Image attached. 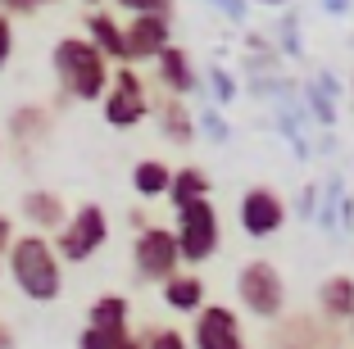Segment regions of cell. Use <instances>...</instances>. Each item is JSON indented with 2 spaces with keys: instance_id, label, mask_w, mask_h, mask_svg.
<instances>
[{
  "instance_id": "cell-20",
  "label": "cell",
  "mask_w": 354,
  "mask_h": 349,
  "mask_svg": "<svg viewBox=\"0 0 354 349\" xmlns=\"http://www.w3.org/2000/svg\"><path fill=\"white\" fill-rule=\"evenodd\" d=\"M86 327H100V331H132V299L118 295V290H104V295H95L91 308H86Z\"/></svg>"
},
{
  "instance_id": "cell-13",
  "label": "cell",
  "mask_w": 354,
  "mask_h": 349,
  "mask_svg": "<svg viewBox=\"0 0 354 349\" xmlns=\"http://www.w3.org/2000/svg\"><path fill=\"white\" fill-rule=\"evenodd\" d=\"M155 82H159L164 95H177V100L196 95L200 91V73H196L191 50H182V46H164V55L155 59Z\"/></svg>"
},
{
  "instance_id": "cell-5",
  "label": "cell",
  "mask_w": 354,
  "mask_h": 349,
  "mask_svg": "<svg viewBox=\"0 0 354 349\" xmlns=\"http://www.w3.org/2000/svg\"><path fill=\"white\" fill-rule=\"evenodd\" d=\"M150 86L146 77L132 68V64H118L114 73H109V91L100 95V113L104 123L114 127V132H132V127H141L150 118Z\"/></svg>"
},
{
  "instance_id": "cell-22",
  "label": "cell",
  "mask_w": 354,
  "mask_h": 349,
  "mask_svg": "<svg viewBox=\"0 0 354 349\" xmlns=\"http://www.w3.org/2000/svg\"><path fill=\"white\" fill-rule=\"evenodd\" d=\"M141 349H191L182 327H146L141 331Z\"/></svg>"
},
{
  "instance_id": "cell-7",
  "label": "cell",
  "mask_w": 354,
  "mask_h": 349,
  "mask_svg": "<svg viewBox=\"0 0 354 349\" xmlns=\"http://www.w3.org/2000/svg\"><path fill=\"white\" fill-rule=\"evenodd\" d=\"M268 349H345V327L318 318V313H281L268 322Z\"/></svg>"
},
{
  "instance_id": "cell-3",
  "label": "cell",
  "mask_w": 354,
  "mask_h": 349,
  "mask_svg": "<svg viewBox=\"0 0 354 349\" xmlns=\"http://www.w3.org/2000/svg\"><path fill=\"white\" fill-rule=\"evenodd\" d=\"M236 304L259 322H277L286 313V277L277 272L272 258H250L236 272Z\"/></svg>"
},
{
  "instance_id": "cell-6",
  "label": "cell",
  "mask_w": 354,
  "mask_h": 349,
  "mask_svg": "<svg viewBox=\"0 0 354 349\" xmlns=\"http://www.w3.org/2000/svg\"><path fill=\"white\" fill-rule=\"evenodd\" d=\"M173 240L182 263H209L223 245V218L214 209V200H196V205L177 209L173 218Z\"/></svg>"
},
{
  "instance_id": "cell-8",
  "label": "cell",
  "mask_w": 354,
  "mask_h": 349,
  "mask_svg": "<svg viewBox=\"0 0 354 349\" xmlns=\"http://www.w3.org/2000/svg\"><path fill=\"white\" fill-rule=\"evenodd\" d=\"M132 267H136V281H146V286H164L177 267H182L173 227H146V232H136V240H132Z\"/></svg>"
},
{
  "instance_id": "cell-33",
  "label": "cell",
  "mask_w": 354,
  "mask_h": 349,
  "mask_svg": "<svg viewBox=\"0 0 354 349\" xmlns=\"http://www.w3.org/2000/svg\"><path fill=\"white\" fill-rule=\"evenodd\" d=\"M0 277H5V263H0Z\"/></svg>"
},
{
  "instance_id": "cell-34",
  "label": "cell",
  "mask_w": 354,
  "mask_h": 349,
  "mask_svg": "<svg viewBox=\"0 0 354 349\" xmlns=\"http://www.w3.org/2000/svg\"><path fill=\"white\" fill-rule=\"evenodd\" d=\"M0 154H5V141H0Z\"/></svg>"
},
{
  "instance_id": "cell-4",
  "label": "cell",
  "mask_w": 354,
  "mask_h": 349,
  "mask_svg": "<svg viewBox=\"0 0 354 349\" xmlns=\"http://www.w3.org/2000/svg\"><path fill=\"white\" fill-rule=\"evenodd\" d=\"M55 254H59V263H86V258H95L104 245H109V214H104L100 205H77L68 209V223L59 227L50 236Z\"/></svg>"
},
{
  "instance_id": "cell-1",
  "label": "cell",
  "mask_w": 354,
  "mask_h": 349,
  "mask_svg": "<svg viewBox=\"0 0 354 349\" xmlns=\"http://www.w3.org/2000/svg\"><path fill=\"white\" fill-rule=\"evenodd\" d=\"M5 277L32 304H55L64 295V263L55 254L50 236H37V232H19L14 236V245L5 249Z\"/></svg>"
},
{
  "instance_id": "cell-21",
  "label": "cell",
  "mask_w": 354,
  "mask_h": 349,
  "mask_svg": "<svg viewBox=\"0 0 354 349\" xmlns=\"http://www.w3.org/2000/svg\"><path fill=\"white\" fill-rule=\"evenodd\" d=\"M168 182H173V168L164 164V159H141V164L132 168V191L141 205H155V200L168 196Z\"/></svg>"
},
{
  "instance_id": "cell-10",
  "label": "cell",
  "mask_w": 354,
  "mask_h": 349,
  "mask_svg": "<svg viewBox=\"0 0 354 349\" xmlns=\"http://www.w3.org/2000/svg\"><path fill=\"white\" fill-rule=\"evenodd\" d=\"M241 232L250 240H272L286 227V218H291V209H286V200H281L277 186H250L245 196H241Z\"/></svg>"
},
{
  "instance_id": "cell-15",
  "label": "cell",
  "mask_w": 354,
  "mask_h": 349,
  "mask_svg": "<svg viewBox=\"0 0 354 349\" xmlns=\"http://www.w3.org/2000/svg\"><path fill=\"white\" fill-rule=\"evenodd\" d=\"M159 295H164V304L173 308V313H182V318H196L200 308L209 304V286L200 272H191V267H177L173 277L159 286Z\"/></svg>"
},
{
  "instance_id": "cell-25",
  "label": "cell",
  "mask_w": 354,
  "mask_h": 349,
  "mask_svg": "<svg viewBox=\"0 0 354 349\" xmlns=\"http://www.w3.org/2000/svg\"><path fill=\"white\" fill-rule=\"evenodd\" d=\"M14 46H19V32H14V19H10V14H0V73L10 68V59H14Z\"/></svg>"
},
{
  "instance_id": "cell-26",
  "label": "cell",
  "mask_w": 354,
  "mask_h": 349,
  "mask_svg": "<svg viewBox=\"0 0 354 349\" xmlns=\"http://www.w3.org/2000/svg\"><path fill=\"white\" fill-rule=\"evenodd\" d=\"M46 5H59V0H0V14H10V19H28V14L46 10Z\"/></svg>"
},
{
  "instance_id": "cell-11",
  "label": "cell",
  "mask_w": 354,
  "mask_h": 349,
  "mask_svg": "<svg viewBox=\"0 0 354 349\" xmlns=\"http://www.w3.org/2000/svg\"><path fill=\"white\" fill-rule=\"evenodd\" d=\"M123 46H127V64H155L164 55V46H173V19L164 14H132L123 23Z\"/></svg>"
},
{
  "instance_id": "cell-16",
  "label": "cell",
  "mask_w": 354,
  "mask_h": 349,
  "mask_svg": "<svg viewBox=\"0 0 354 349\" xmlns=\"http://www.w3.org/2000/svg\"><path fill=\"white\" fill-rule=\"evenodd\" d=\"M150 113H155L159 136H164L168 145H191V141H196V118H191L187 100H177V95H164V91H159V100L150 104Z\"/></svg>"
},
{
  "instance_id": "cell-19",
  "label": "cell",
  "mask_w": 354,
  "mask_h": 349,
  "mask_svg": "<svg viewBox=\"0 0 354 349\" xmlns=\"http://www.w3.org/2000/svg\"><path fill=\"white\" fill-rule=\"evenodd\" d=\"M209 191H214V177L200 164H182V168H173V182H168L164 200L173 209H187V205H196V200H209Z\"/></svg>"
},
{
  "instance_id": "cell-32",
  "label": "cell",
  "mask_w": 354,
  "mask_h": 349,
  "mask_svg": "<svg viewBox=\"0 0 354 349\" xmlns=\"http://www.w3.org/2000/svg\"><path fill=\"white\" fill-rule=\"evenodd\" d=\"M345 327H350V340H354V318H350V322H345Z\"/></svg>"
},
{
  "instance_id": "cell-9",
  "label": "cell",
  "mask_w": 354,
  "mask_h": 349,
  "mask_svg": "<svg viewBox=\"0 0 354 349\" xmlns=\"http://www.w3.org/2000/svg\"><path fill=\"white\" fill-rule=\"evenodd\" d=\"M191 349H250V336H245V322H241L236 308L227 304H205L191 318L187 331Z\"/></svg>"
},
{
  "instance_id": "cell-23",
  "label": "cell",
  "mask_w": 354,
  "mask_h": 349,
  "mask_svg": "<svg viewBox=\"0 0 354 349\" xmlns=\"http://www.w3.org/2000/svg\"><path fill=\"white\" fill-rule=\"evenodd\" d=\"M132 331H100V327H82L77 336V349H118Z\"/></svg>"
},
{
  "instance_id": "cell-28",
  "label": "cell",
  "mask_w": 354,
  "mask_h": 349,
  "mask_svg": "<svg viewBox=\"0 0 354 349\" xmlns=\"http://www.w3.org/2000/svg\"><path fill=\"white\" fill-rule=\"evenodd\" d=\"M127 223H132L136 232H146V227H155V223H150V214H146V209H132V214H127Z\"/></svg>"
},
{
  "instance_id": "cell-24",
  "label": "cell",
  "mask_w": 354,
  "mask_h": 349,
  "mask_svg": "<svg viewBox=\"0 0 354 349\" xmlns=\"http://www.w3.org/2000/svg\"><path fill=\"white\" fill-rule=\"evenodd\" d=\"M114 10H127V19L132 14H164V19H173L177 0H109Z\"/></svg>"
},
{
  "instance_id": "cell-30",
  "label": "cell",
  "mask_w": 354,
  "mask_h": 349,
  "mask_svg": "<svg viewBox=\"0 0 354 349\" xmlns=\"http://www.w3.org/2000/svg\"><path fill=\"white\" fill-rule=\"evenodd\" d=\"M118 349H141V336H127V340H123Z\"/></svg>"
},
{
  "instance_id": "cell-18",
  "label": "cell",
  "mask_w": 354,
  "mask_h": 349,
  "mask_svg": "<svg viewBox=\"0 0 354 349\" xmlns=\"http://www.w3.org/2000/svg\"><path fill=\"white\" fill-rule=\"evenodd\" d=\"M318 318H327V322H336V327H345V322L354 318V277H345V272H332V277L318 286Z\"/></svg>"
},
{
  "instance_id": "cell-12",
  "label": "cell",
  "mask_w": 354,
  "mask_h": 349,
  "mask_svg": "<svg viewBox=\"0 0 354 349\" xmlns=\"http://www.w3.org/2000/svg\"><path fill=\"white\" fill-rule=\"evenodd\" d=\"M19 218L37 232V236H55L64 223H68V205H64L59 191H46V186H32L19 200Z\"/></svg>"
},
{
  "instance_id": "cell-29",
  "label": "cell",
  "mask_w": 354,
  "mask_h": 349,
  "mask_svg": "<svg viewBox=\"0 0 354 349\" xmlns=\"http://www.w3.org/2000/svg\"><path fill=\"white\" fill-rule=\"evenodd\" d=\"M0 349H19V340H14V327H10V322H0Z\"/></svg>"
},
{
  "instance_id": "cell-14",
  "label": "cell",
  "mask_w": 354,
  "mask_h": 349,
  "mask_svg": "<svg viewBox=\"0 0 354 349\" xmlns=\"http://www.w3.org/2000/svg\"><path fill=\"white\" fill-rule=\"evenodd\" d=\"M55 132V113L46 109V104H19V109L10 113V123H5V136L14 141V150H37L41 141H50Z\"/></svg>"
},
{
  "instance_id": "cell-2",
  "label": "cell",
  "mask_w": 354,
  "mask_h": 349,
  "mask_svg": "<svg viewBox=\"0 0 354 349\" xmlns=\"http://www.w3.org/2000/svg\"><path fill=\"white\" fill-rule=\"evenodd\" d=\"M50 68H55V82H59L64 100H77V104H100V95L109 91V73L114 64L104 59L82 32H68L59 37L50 50Z\"/></svg>"
},
{
  "instance_id": "cell-27",
  "label": "cell",
  "mask_w": 354,
  "mask_h": 349,
  "mask_svg": "<svg viewBox=\"0 0 354 349\" xmlns=\"http://www.w3.org/2000/svg\"><path fill=\"white\" fill-rule=\"evenodd\" d=\"M14 236H19V232H14V218L0 214V258H5V249L14 245Z\"/></svg>"
},
{
  "instance_id": "cell-31",
  "label": "cell",
  "mask_w": 354,
  "mask_h": 349,
  "mask_svg": "<svg viewBox=\"0 0 354 349\" xmlns=\"http://www.w3.org/2000/svg\"><path fill=\"white\" fill-rule=\"evenodd\" d=\"M82 5H86V10H100V5H104V0H82Z\"/></svg>"
},
{
  "instance_id": "cell-17",
  "label": "cell",
  "mask_w": 354,
  "mask_h": 349,
  "mask_svg": "<svg viewBox=\"0 0 354 349\" xmlns=\"http://www.w3.org/2000/svg\"><path fill=\"white\" fill-rule=\"evenodd\" d=\"M82 37H86V41H91L95 50H100L104 59H109V64H114V68H118V64H127L123 23H118L109 10H91V14H86V23H82Z\"/></svg>"
}]
</instances>
